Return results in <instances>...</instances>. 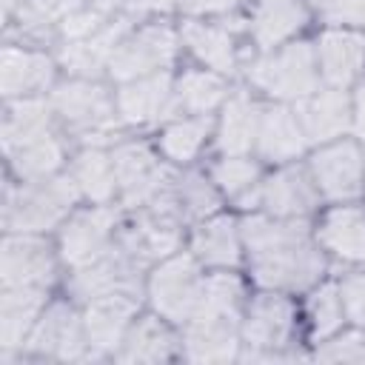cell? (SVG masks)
<instances>
[{
  "label": "cell",
  "instance_id": "9a60e30c",
  "mask_svg": "<svg viewBox=\"0 0 365 365\" xmlns=\"http://www.w3.org/2000/svg\"><path fill=\"white\" fill-rule=\"evenodd\" d=\"M26 354L40 359H86L88 342H86V325H83V308L66 297V299H48L40 319L34 322L26 345ZM20 351V354H23Z\"/></svg>",
  "mask_w": 365,
  "mask_h": 365
},
{
  "label": "cell",
  "instance_id": "5bb4252c",
  "mask_svg": "<svg viewBox=\"0 0 365 365\" xmlns=\"http://www.w3.org/2000/svg\"><path fill=\"white\" fill-rule=\"evenodd\" d=\"M145 271L148 268L140 259H134L120 242H114L103 257L91 259L88 265H80V268L68 271L66 294L77 305H86L97 297L117 294V291L145 294V279H143Z\"/></svg>",
  "mask_w": 365,
  "mask_h": 365
},
{
  "label": "cell",
  "instance_id": "8d00e7d4",
  "mask_svg": "<svg viewBox=\"0 0 365 365\" xmlns=\"http://www.w3.org/2000/svg\"><path fill=\"white\" fill-rule=\"evenodd\" d=\"M208 177L225 200H234L237 205L248 208L257 185L262 182V168L259 160L251 154H220V160L208 165Z\"/></svg>",
  "mask_w": 365,
  "mask_h": 365
},
{
  "label": "cell",
  "instance_id": "f35d334b",
  "mask_svg": "<svg viewBox=\"0 0 365 365\" xmlns=\"http://www.w3.org/2000/svg\"><path fill=\"white\" fill-rule=\"evenodd\" d=\"M305 322H308V334L314 342H325L328 336L342 331V325L348 319H345V308H342L339 282L328 279V282H317L314 288H308Z\"/></svg>",
  "mask_w": 365,
  "mask_h": 365
},
{
  "label": "cell",
  "instance_id": "5b68a950",
  "mask_svg": "<svg viewBox=\"0 0 365 365\" xmlns=\"http://www.w3.org/2000/svg\"><path fill=\"white\" fill-rule=\"evenodd\" d=\"M171 185L140 208H128V211L123 208L117 242L134 259H140L145 268L177 254L182 248V240H185L188 220H185L182 208L177 205Z\"/></svg>",
  "mask_w": 365,
  "mask_h": 365
},
{
  "label": "cell",
  "instance_id": "44dd1931",
  "mask_svg": "<svg viewBox=\"0 0 365 365\" xmlns=\"http://www.w3.org/2000/svg\"><path fill=\"white\" fill-rule=\"evenodd\" d=\"M322 86L351 88L365 71V31L351 26H325L314 40Z\"/></svg>",
  "mask_w": 365,
  "mask_h": 365
},
{
  "label": "cell",
  "instance_id": "7bdbcfd3",
  "mask_svg": "<svg viewBox=\"0 0 365 365\" xmlns=\"http://www.w3.org/2000/svg\"><path fill=\"white\" fill-rule=\"evenodd\" d=\"M245 0H182L185 17H225L234 14Z\"/></svg>",
  "mask_w": 365,
  "mask_h": 365
},
{
  "label": "cell",
  "instance_id": "d590c367",
  "mask_svg": "<svg viewBox=\"0 0 365 365\" xmlns=\"http://www.w3.org/2000/svg\"><path fill=\"white\" fill-rule=\"evenodd\" d=\"M128 6L131 0H63L57 11V43L80 40L100 31L114 17H120Z\"/></svg>",
  "mask_w": 365,
  "mask_h": 365
},
{
  "label": "cell",
  "instance_id": "52a82bcc",
  "mask_svg": "<svg viewBox=\"0 0 365 365\" xmlns=\"http://www.w3.org/2000/svg\"><path fill=\"white\" fill-rule=\"evenodd\" d=\"M205 268L191 251H177L160 262H154L145 274V299L151 311H157L171 325L182 328L200 305Z\"/></svg>",
  "mask_w": 365,
  "mask_h": 365
},
{
  "label": "cell",
  "instance_id": "f6af8a7d",
  "mask_svg": "<svg viewBox=\"0 0 365 365\" xmlns=\"http://www.w3.org/2000/svg\"><path fill=\"white\" fill-rule=\"evenodd\" d=\"M140 14H171L182 11V0H131Z\"/></svg>",
  "mask_w": 365,
  "mask_h": 365
},
{
  "label": "cell",
  "instance_id": "d4e9b609",
  "mask_svg": "<svg viewBox=\"0 0 365 365\" xmlns=\"http://www.w3.org/2000/svg\"><path fill=\"white\" fill-rule=\"evenodd\" d=\"M188 251L200 259L202 268L217 271V268H240L245 259V245H242V228L240 220L217 211L188 228Z\"/></svg>",
  "mask_w": 365,
  "mask_h": 365
},
{
  "label": "cell",
  "instance_id": "7402d4cb",
  "mask_svg": "<svg viewBox=\"0 0 365 365\" xmlns=\"http://www.w3.org/2000/svg\"><path fill=\"white\" fill-rule=\"evenodd\" d=\"M294 108H297V117L308 137V145H314V148L354 134V106H351L348 88L319 86L314 94L294 103Z\"/></svg>",
  "mask_w": 365,
  "mask_h": 365
},
{
  "label": "cell",
  "instance_id": "4fadbf2b",
  "mask_svg": "<svg viewBox=\"0 0 365 365\" xmlns=\"http://www.w3.org/2000/svg\"><path fill=\"white\" fill-rule=\"evenodd\" d=\"M63 259L57 242L46 234L6 231L0 245V282L3 288H51Z\"/></svg>",
  "mask_w": 365,
  "mask_h": 365
},
{
  "label": "cell",
  "instance_id": "836d02e7",
  "mask_svg": "<svg viewBox=\"0 0 365 365\" xmlns=\"http://www.w3.org/2000/svg\"><path fill=\"white\" fill-rule=\"evenodd\" d=\"M68 174L74 177L86 202H117V171L108 145H83L74 151L68 160Z\"/></svg>",
  "mask_w": 365,
  "mask_h": 365
},
{
  "label": "cell",
  "instance_id": "484cf974",
  "mask_svg": "<svg viewBox=\"0 0 365 365\" xmlns=\"http://www.w3.org/2000/svg\"><path fill=\"white\" fill-rule=\"evenodd\" d=\"M314 237L328 257L359 265L365 262V205L356 202H331L317 225Z\"/></svg>",
  "mask_w": 365,
  "mask_h": 365
},
{
  "label": "cell",
  "instance_id": "8fae6325",
  "mask_svg": "<svg viewBox=\"0 0 365 365\" xmlns=\"http://www.w3.org/2000/svg\"><path fill=\"white\" fill-rule=\"evenodd\" d=\"M305 165L322 202H356L365 197V148L351 134L317 145Z\"/></svg>",
  "mask_w": 365,
  "mask_h": 365
},
{
  "label": "cell",
  "instance_id": "ee69618b",
  "mask_svg": "<svg viewBox=\"0 0 365 365\" xmlns=\"http://www.w3.org/2000/svg\"><path fill=\"white\" fill-rule=\"evenodd\" d=\"M351 106H354V134L356 140L365 143V80H359L356 88L351 91Z\"/></svg>",
  "mask_w": 365,
  "mask_h": 365
},
{
  "label": "cell",
  "instance_id": "ac0fdd59",
  "mask_svg": "<svg viewBox=\"0 0 365 365\" xmlns=\"http://www.w3.org/2000/svg\"><path fill=\"white\" fill-rule=\"evenodd\" d=\"M140 11L134 9V3L120 14L114 17L108 26H103L100 31L88 34V37H80V40H66V43H57L54 48V57H57V66L68 74V77H88V80H100L108 68V60L114 54V48L123 43V37L140 23Z\"/></svg>",
  "mask_w": 365,
  "mask_h": 365
},
{
  "label": "cell",
  "instance_id": "b9f144b4",
  "mask_svg": "<svg viewBox=\"0 0 365 365\" xmlns=\"http://www.w3.org/2000/svg\"><path fill=\"white\" fill-rule=\"evenodd\" d=\"M317 14L325 26H365V0H325L317 6Z\"/></svg>",
  "mask_w": 365,
  "mask_h": 365
},
{
  "label": "cell",
  "instance_id": "e575fe53",
  "mask_svg": "<svg viewBox=\"0 0 365 365\" xmlns=\"http://www.w3.org/2000/svg\"><path fill=\"white\" fill-rule=\"evenodd\" d=\"M60 128L57 117L51 111L48 94L43 97H20V100H3V120H0V140L3 151L14 148L31 137L48 134Z\"/></svg>",
  "mask_w": 365,
  "mask_h": 365
},
{
  "label": "cell",
  "instance_id": "ba28073f",
  "mask_svg": "<svg viewBox=\"0 0 365 365\" xmlns=\"http://www.w3.org/2000/svg\"><path fill=\"white\" fill-rule=\"evenodd\" d=\"M297 331V305L285 291L259 288V294L248 297L242 314V345L240 359H288L282 351L291 345Z\"/></svg>",
  "mask_w": 365,
  "mask_h": 365
},
{
  "label": "cell",
  "instance_id": "30bf717a",
  "mask_svg": "<svg viewBox=\"0 0 365 365\" xmlns=\"http://www.w3.org/2000/svg\"><path fill=\"white\" fill-rule=\"evenodd\" d=\"M111 157L117 171V202L125 211L151 202L174 182L180 171L145 140H117L111 145Z\"/></svg>",
  "mask_w": 365,
  "mask_h": 365
},
{
  "label": "cell",
  "instance_id": "74e56055",
  "mask_svg": "<svg viewBox=\"0 0 365 365\" xmlns=\"http://www.w3.org/2000/svg\"><path fill=\"white\" fill-rule=\"evenodd\" d=\"M174 197H177V205L182 208L188 225L222 211V194L220 188L214 185V180L208 177V171H197V168H182L177 171L174 177V185H171Z\"/></svg>",
  "mask_w": 365,
  "mask_h": 365
},
{
  "label": "cell",
  "instance_id": "603a6c76",
  "mask_svg": "<svg viewBox=\"0 0 365 365\" xmlns=\"http://www.w3.org/2000/svg\"><path fill=\"white\" fill-rule=\"evenodd\" d=\"M180 43L182 48L211 71H220L231 77L240 68V43L237 29L211 17H185L180 26Z\"/></svg>",
  "mask_w": 365,
  "mask_h": 365
},
{
  "label": "cell",
  "instance_id": "1f68e13d",
  "mask_svg": "<svg viewBox=\"0 0 365 365\" xmlns=\"http://www.w3.org/2000/svg\"><path fill=\"white\" fill-rule=\"evenodd\" d=\"M231 83L225 74L211 68H185L174 74V117L194 114H217L231 94Z\"/></svg>",
  "mask_w": 365,
  "mask_h": 365
},
{
  "label": "cell",
  "instance_id": "d6a6232c",
  "mask_svg": "<svg viewBox=\"0 0 365 365\" xmlns=\"http://www.w3.org/2000/svg\"><path fill=\"white\" fill-rule=\"evenodd\" d=\"M214 114H194V117H171L160 125L157 137V151L177 168L191 165L200 151L214 140Z\"/></svg>",
  "mask_w": 365,
  "mask_h": 365
},
{
  "label": "cell",
  "instance_id": "6da1fadb",
  "mask_svg": "<svg viewBox=\"0 0 365 365\" xmlns=\"http://www.w3.org/2000/svg\"><path fill=\"white\" fill-rule=\"evenodd\" d=\"M251 279L271 291H308L328 271L325 251L308 220L248 211L240 220Z\"/></svg>",
  "mask_w": 365,
  "mask_h": 365
},
{
  "label": "cell",
  "instance_id": "cb8c5ba5",
  "mask_svg": "<svg viewBox=\"0 0 365 365\" xmlns=\"http://www.w3.org/2000/svg\"><path fill=\"white\" fill-rule=\"evenodd\" d=\"M308 151V137L291 103H268L259 114L254 157L268 165L297 163Z\"/></svg>",
  "mask_w": 365,
  "mask_h": 365
},
{
  "label": "cell",
  "instance_id": "7c38bea8",
  "mask_svg": "<svg viewBox=\"0 0 365 365\" xmlns=\"http://www.w3.org/2000/svg\"><path fill=\"white\" fill-rule=\"evenodd\" d=\"M120 220H123L120 202H106V205L91 202L83 208L77 205L68 214V220L57 228V251L63 265L71 271L103 257L117 242Z\"/></svg>",
  "mask_w": 365,
  "mask_h": 365
},
{
  "label": "cell",
  "instance_id": "f546056e",
  "mask_svg": "<svg viewBox=\"0 0 365 365\" xmlns=\"http://www.w3.org/2000/svg\"><path fill=\"white\" fill-rule=\"evenodd\" d=\"M259 114H262V103L251 91L234 88L222 103V108L217 111L214 148L220 154H254Z\"/></svg>",
  "mask_w": 365,
  "mask_h": 365
},
{
  "label": "cell",
  "instance_id": "83f0119b",
  "mask_svg": "<svg viewBox=\"0 0 365 365\" xmlns=\"http://www.w3.org/2000/svg\"><path fill=\"white\" fill-rule=\"evenodd\" d=\"M6 157V171L17 182H31V180H46L68 168V137L54 128L48 134L31 137L14 148L3 151Z\"/></svg>",
  "mask_w": 365,
  "mask_h": 365
},
{
  "label": "cell",
  "instance_id": "e0dca14e",
  "mask_svg": "<svg viewBox=\"0 0 365 365\" xmlns=\"http://www.w3.org/2000/svg\"><path fill=\"white\" fill-rule=\"evenodd\" d=\"M57 57L40 46L6 40L0 48V94L3 100L43 97L57 86Z\"/></svg>",
  "mask_w": 365,
  "mask_h": 365
},
{
  "label": "cell",
  "instance_id": "7a4b0ae2",
  "mask_svg": "<svg viewBox=\"0 0 365 365\" xmlns=\"http://www.w3.org/2000/svg\"><path fill=\"white\" fill-rule=\"evenodd\" d=\"M245 285L231 268L205 274L202 297L191 319L182 325V356L191 362H231L242 348V314Z\"/></svg>",
  "mask_w": 365,
  "mask_h": 365
},
{
  "label": "cell",
  "instance_id": "4316f807",
  "mask_svg": "<svg viewBox=\"0 0 365 365\" xmlns=\"http://www.w3.org/2000/svg\"><path fill=\"white\" fill-rule=\"evenodd\" d=\"M308 20V0H251L245 29L257 51H271L288 40H297Z\"/></svg>",
  "mask_w": 365,
  "mask_h": 365
},
{
  "label": "cell",
  "instance_id": "8992f818",
  "mask_svg": "<svg viewBox=\"0 0 365 365\" xmlns=\"http://www.w3.org/2000/svg\"><path fill=\"white\" fill-rule=\"evenodd\" d=\"M245 83L271 103H299L322 86L311 40H288L245 66Z\"/></svg>",
  "mask_w": 365,
  "mask_h": 365
},
{
  "label": "cell",
  "instance_id": "4dcf8cb0",
  "mask_svg": "<svg viewBox=\"0 0 365 365\" xmlns=\"http://www.w3.org/2000/svg\"><path fill=\"white\" fill-rule=\"evenodd\" d=\"M48 288H3L0 294V351L3 359L20 354L34 322L48 305Z\"/></svg>",
  "mask_w": 365,
  "mask_h": 365
},
{
  "label": "cell",
  "instance_id": "60d3db41",
  "mask_svg": "<svg viewBox=\"0 0 365 365\" xmlns=\"http://www.w3.org/2000/svg\"><path fill=\"white\" fill-rule=\"evenodd\" d=\"M339 294H342V308L345 319L365 331V271H354L339 279Z\"/></svg>",
  "mask_w": 365,
  "mask_h": 365
},
{
  "label": "cell",
  "instance_id": "2e32d148",
  "mask_svg": "<svg viewBox=\"0 0 365 365\" xmlns=\"http://www.w3.org/2000/svg\"><path fill=\"white\" fill-rule=\"evenodd\" d=\"M322 197L314 185V177L308 165L285 163L277 165L274 174L262 177L257 185L251 205L245 211H265L271 217H291V220H308L319 208Z\"/></svg>",
  "mask_w": 365,
  "mask_h": 365
},
{
  "label": "cell",
  "instance_id": "f1b7e54d",
  "mask_svg": "<svg viewBox=\"0 0 365 365\" xmlns=\"http://www.w3.org/2000/svg\"><path fill=\"white\" fill-rule=\"evenodd\" d=\"M174 328L177 325L163 319L157 311L140 314L131 322L114 359L117 362H168L182 356V336Z\"/></svg>",
  "mask_w": 365,
  "mask_h": 365
},
{
  "label": "cell",
  "instance_id": "d6986e66",
  "mask_svg": "<svg viewBox=\"0 0 365 365\" xmlns=\"http://www.w3.org/2000/svg\"><path fill=\"white\" fill-rule=\"evenodd\" d=\"M145 294L137 291H117L97 297L83 308V325H86V342L91 356H114L123 345L131 322L140 317Z\"/></svg>",
  "mask_w": 365,
  "mask_h": 365
},
{
  "label": "cell",
  "instance_id": "ab89813d",
  "mask_svg": "<svg viewBox=\"0 0 365 365\" xmlns=\"http://www.w3.org/2000/svg\"><path fill=\"white\" fill-rule=\"evenodd\" d=\"M317 359H331V362H365V331L354 328L345 334H334L317 348Z\"/></svg>",
  "mask_w": 365,
  "mask_h": 365
},
{
  "label": "cell",
  "instance_id": "9c48e42d",
  "mask_svg": "<svg viewBox=\"0 0 365 365\" xmlns=\"http://www.w3.org/2000/svg\"><path fill=\"white\" fill-rule=\"evenodd\" d=\"M180 48L182 43L177 26H171L168 20H145L143 26H134L114 48L106 77L117 86L157 71H171Z\"/></svg>",
  "mask_w": 365,
  "mask_h": 365
},
{
  "label": "cell",
  "instance_id": "3957f363",
  "mask_svg": "<svg viewBox=\"0 0 365 365\" xmlns=\"http://www.w3.org/2000/svg\"><path fill=\"white\" fill-rule=\"evenodd\" d=\"M51 111L68 143L83 145H114L120 140V117L114 91L103 80L68 77L48 91Z\"/></svg>",
  "mask_w": 365,
  "mask_h": 365
},
{
  "label": "cell",
  "instance_id": "ffe728a7",
  "mask_svg": "<svg viewBox=\"0 0 365 365\" xmlns=\"http://www.w3.org/2000/svg\"><path fill=\"white\" fill-rule=\"evenodd\" d=\"M117 117L123 128H148L163 125L174 117V74L157 71L114 86Z\"/></svg>",
  "mask_w": 365,
  "mask_h": 365
},
{
  "label": "cell",
  "instance_id": "bcb514c9",
  "mask_svg": "<svg viewBox=\"0 0 365 365\" xmlns=\"http://www.w3.org/2000/svg\"><path fill=\"white\" fill-rule=\"evenodd\" d=\"M308 3H311V6H314V9H317V6H322V3H325V0H308Z\"/></svg>",
  "mask_w": 365,
  "mask_h": 365
},
{
  "label": "cell",
  "instance_id": "277c9868",
  "mask_svg": "<svg viewBox=\"0 0 365 365\" xmlns=\"http://www.w3.org/2000/svg\"><path fill=\"white\" fill-rule=\"evenodd\" d=\"M83 194L74 182V177L66 171L17 182L6 177L3 188V231H26V234H48L57 231L68 214L80 205Z\"/></svg>",
  "mask_w": 365,
  "mask_h": 365
}]
</instances>
